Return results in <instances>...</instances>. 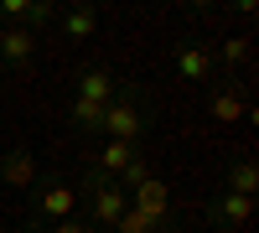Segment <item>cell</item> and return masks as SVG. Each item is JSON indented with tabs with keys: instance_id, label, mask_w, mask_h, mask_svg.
<instances>
[{
	"instance_id": "1",
	"label": "cell",
	"mask_w": 259,
	"mask_h": 233,
	"mask_svg": "<svg viewBox=\"0 0 259 233\" xmlns=\"http://www.w3.org/2000/svg\"><path fill=\"white\" fill-rule=\"evenodd\" d=\"M150 135V114L140 104L135 83H119V94L104 104V140H124V145H145Z\"/></svg>"
},
{
	"instance_id": "2",
	"label": "cell",
	"mask_w": 259,
	"mask_h": 233,
	"mask_svg": "<svg viewBox=\"0 0 259 233\" xmlns=\"http://www.w3.org/2000/svg\"><path fill=\"white\" fill-rule=\"evenodd\" d=\"M78 213V192L62 176H36V192H31V223H26V233H47L52 223H62V218H73Z\"/></svg>"
},
{
	"instance_id": "3",
	"label": "cell",
	"mask_w": 259,
	"mask_h": 233,
	"mask_svg": "<svg viewBox=\"0 0 259 233\" xmlns=\"http://www.w3.org/2000/svg\"><path fill=\"white\" fill-rule=\"evenodd\" d=\"M124 207H130V197L119 192V187H114L109 176L89 171V223L104 233V228H114V223L124 218Z\"/></svg>"
},
{
	"instance_id": "4",
	"label": "cell",
	"mask_w": 259,
	"mask_h": 233,
	"mask_svg": "<svg viewBox=\"0 0 259 233\" xmlns=\"http://www.w3.org/2000/svg\"><path fill=\"white\" fill-rule=\"evenodd\" d=\"M130 207L145 218H156V223H171V192H166V181L161 176H145L135 192H130Z\"/></svg>"
},
{
	"instance_id": "5",
	"label": "cell",
	"mask_w": 259,
	"mask_h": 233,
	"mask_svg": "<svg viewBox=\"0 0 259 233\" xmlns=\"http://www.w3.org/2000/svg\"><path fill=\"white\" fill-rule=\"evenodd\" d=\"M249 218H254V197H239V192H218V202L207 207L212 228H249Z\"/></svg>"
},
{
	"instance_id": "6",
	"label": "cell",
	"mask_w": 259,
	"mask_h": 233,
	"mask_svg": "<svg viewBox=\"0 0 259 233\" xmlns=\"http://www.w3.org/2000/svg\"><path fill=\"white\" fill-rule=\"evenodd\" d=\"M207 114L218 119V124H239V119H249V104H244V88L239 83H218V88H212V99H207Z\"/></svg>"
},
{
	"instance_id": "7",
	"label": "cell",
	"mask_w": 259,
	"mask_h": 233,
	"mask_svg": "<svg viewBox=\"0 0 259 233\" xmlns=\"http://www.w3.org/2000/svg\"><path fill=\"white\" fill-rule=\"evenodd\" d=\"M57 26L68 41H94L99 36V6H89V0H78V6L57 11Z\"/></svg>"
},
{
	"instance_id": "8",
	"label": "cell",
	"mask_w": 259,
	"mask_h": 233,
	"mask_svg": "<svg viewBox=\"0 0 259 233\" xmlns=\"http://www.w3.org/2000/svg\"><path fill=\"white\" fill-rule=\"evenodd\" d=\"M36 156L31 151H6V156H0V181H6V187H16V192H31V187H36Z\"/></svg>"
},
{
	"instance_id": "9",
	"label": "cell",
	"mask_w": 259,
	"mask_h": 233,
	"mask_svg": "<svg viewBox=\"0 0 259 233\" xmlns=\"http://www.w3.org/2000/svg\"><path fill=\"white\" fill-rule=\"evenodd\" d=\"M36 57V36L26 26H0V68H26V62Z\"/></svg>"
},
{
	"instance_id": "10",
	"label": "cell",
	"mask_w": 259,
	"mask_h": 233,
	"mask_svg": "<svg viewBox=\"0 0 259 233\" xmlns=\"http://www.w3.org/2000/svg\"><path fill=\"white\" fill-rule=\"evenodd\" d=\"M177 78H182V83H207V78H212V52L197 47V41L177 47Z\"/></svg>"
},
{
	"instance_id": "11",
	"label": "cell",
	"mask_w": 259,
	"mask_h": 233,
	"mask_svg": "<svg viewBox=\"0 0 259 233\" xmlns=\"http://www.w3.org/2000/svg\"><path fill=\"white\" fill-rule=\"evenodd\" d=\"M119 94V83L109 78V73H104V68H83L78 73V94L73 99H83V104H99V109H104V104H109Z\"/></svg>"
},
{
	"instance_id": "12",
	"label": "cell",
	"mask_w": 259,
	"mask_h": 233,
	"mask_svg": "<svg viewBox=\"0 0 259 233\" xmlns=\"http://www.w3.org/2000/svg\"><path fill=\"white\" fill-rule=\"evenodd\" d=\"M145 156V145H124V140H104V151H99V161H94V171L99 176H119L130 161H140Z\"/></svg>"
},
{
	"instance_id": "13",
	"label": "cell",
	"mask_w": 259,
	"mask_h": 233,
	"mask_svg": "<svg viewBox=\"0 0 259 233\" xmlns=\"http://www.w3.org/2000/svg\"><path fill=\"white\" fill-rule=\"evenodd\" d=\"M249 52H254L249 36H228V41H218V52H212V68L233 73V68H244V62H249Z\"/></svg>"
},
{
	"instance_id": "14",
	"label": "cell",
	"mask_w": 259,
	"mask_h": 233,
	"mask_svg": "<svg viewBox=\"0 0 259 233\" xmlns=\"http://www.w3.org/2000/svg\"><path fill=\"white\" fill-rule=\"evenodd\" d=\"M223 192H239V197H254V192H259L254 161H233V166H228V187H223Z\"/></svg>"
},
{
	"instance_id": "15",
	"label": "cell",
	"mask_w": 259,
	"mask_h": 233,
	"mask_svg": "<svg viewBox=\"0 0 259 233\" xmlns=\"http://www.w3.org/2000/svg\"><path fill=\"white\" fill-rule=\"evenodd\" d=\"M68 119L78 124V130H104V109H99V104H83V99L68 104Z\"/></svg>"
},
{
	"instance_id": "16",
	"label": "cell",
	"mask_w": 259,
	"mask_h": 233,
	"mask_svg": "<svg viewBox=\"0 0 259 233\" xmlns=\"http://www.w3.org/2000/svg\"><path fill=\"white\" fill-rule=\"evenodd\" d=\"M114 233H166V223H156V218L135 213V207H124V218L114 223Z\"/></svg>"
},
{
	"instance_id": "17",
	"label": "cell",
	"mask_w": 259,
	"mask_h": 233,
	"mask_svg": "<svg viewBox=\"0 0 259 233\" xmlns=\"http://www.w3.org/2000/svg\"><path fill=\"white\" fill-rule=\"evenodd\" d=\"M52 21H57V6H52V0H31V6H26V21H21V26L36 36V26H52Z\"/></svg>"
},
{
	"instance_id": "18",
	"label": "cell",
	"mask_w": 259,
	"mask_h": 233,
	"mask_svg": "<svg viewBox=\"0 0 259 233\" xmlns=\"http://www.w3.org/2000/svg\"><path fill=\"white\" fill-rule=\"evenodd\" d=\"M47 233H99V228H94L89 218H78V213H73V218H62V223H52Z\"/></svg>"
}]
</instances>
